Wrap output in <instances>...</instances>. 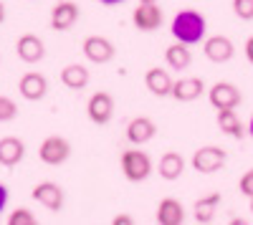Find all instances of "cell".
Wrapping results in <instances>:
<instances>
[{"label": "cell", "mask_w": 253, "mask_h": 225, "mask_svg": "<svg viewBox=\"0 0 253 225\" xmlns=\"http://www.w3.org/2000/svg\"><path fill=\"white\" fill-rule=\"evenodd\" d=\"M172 36L180 43H187V46H198L200 40H205V31H208V23L205 18L198 13V10H180L175 18H172Z\"/></svg>", "instance_id": "obj_1"}, {"label": "cell", "mask_w": 253, "mask_h": 225, "mask_svg": "<svg viewBox=\"0 0 253 225\" xmlns=\"http://www.w3.org/2000/svg\"><path fill=\"white\" fill-rule=\"evenodd\" d=\"M119 165H122V172L129 182H144L152 175V159L142 150H126L119 159Z\"/></svg>", "instance_id": "obj_2"}, {"label": "cell", "mask_w": 253, "mask_h": 225, "mask_svg": "<svg viewBox=\"0 0 253 225\" xmlns=\"http://www.w3.org/2000/svg\"><path fill=\"white\" fill-rule=\"evenodd\" d=\"M38 157H41L43 165H51V167L63 165V162L71 157L69 139H63V137H46L43 142H41V147H38Z\"/></svg>", "instance_id": "obj_3"}, {"label": "cell", "mask_w": 253, "mask_h": 225, "mask_svg": "<svg viewBox=\"0 0 253 225\" xmlns=\"http://www.w3.org/2000/svg\"><path fill=\"white\" fill-rule=\"evenodd\" d=\"M225 162H228V154L223 147H213V145H208V147H200L195 154H193V167L203 175H213L218 170L225 167Z\"/></svg>", "instance_id": "obj_4"}, {"label": "cell", "mask_w": 253, "mask_h": 225, "mask_svg": "<svg viewBox=\"0 0 253 225\" xmlns=\"http://www.w3.org/2000/svg\"><path fill=\"white\" fill-rule=\"evenodd\" d=\"M132 23L142 33H155L157 28H162L165 15H162L157 3H139L134 8V13H132Z\"/></svg>", "instance_id": "obj_5"}, {"label": "cell", "mask_w": 253, "mask_h": 225, "mask_svg": "<svg viewBox=\"0 0 253 225\" xmlns=\"http://www.w3.org/2000/svg\"><path fill=\"white\" fill-rule=\"evenodd\" d=\"M86 114H89V119L94 121V124H99V127L109 124L112 116H114V99H112V94L109 91L91 94L89 104H86Z\"/></svg>", "instance_id": "obj_6"}, {"label": "cell", "mask_w": 253, "mask_h": 225, "mask_svg": "<svg viewBox=\"0 0 253 225\" xmlns=\"http://www.w3.org/2000/svg\"><path fill=\"white\" fill-rule=\"evenodd\" d=\"M84 56H86L91 64H109V61L114 58V43L109 38L104 36H86L84 38V46H81Z\"/></svg>", "instance_id": "obj_7"}, {"label": "cell", "mask_w": 253, "mask_h": 225, "mask_svg": "<svg viewBox=\"0 0 253 225\" xmlns=\"http://www.w3.org/2000/svg\"><path fill=\"white\" fill-rule=\"evenodd\" d=\"M208 99L215 109H236L243 101L238 86H233L230 81H218V84H213V89L208 91Z\"/></svg>", "instance_id": "obj_8"}, {"label": "cell", "mask_w": 253, "mask_h": 225, "mask_svg": "<svg viewBox=\"0 0 253 225\" xmlns=\"http://www.w3.org/2000/svg\"><path fill=\"white\" fill-rule=\"evenodd\" d=\"M31 197L38 202V205H43L46 210H51V213H58L63 208V190L51 180L38 182V185L33 188V192H31Z\"/></svg>", "instance_id": "obj_9"}, {"label": "cell", "mask_w": 253, "mask_h": 225, "mask_svg": "<svg viewBox=\"0 0 253 225\" xmlns=\"http://www.w3.org/2000/svg\"><path fill=\"white\" fill-rule=\"evenodd\" d=\"M18 91L26 101H41L46 94H48V81L43 74L38 71H28L23 78L18 81Z\"/></svg>", "instance_id": "obj_10"}, {"label": "cell", "mask_w": 253, "mask_h": 225, "mask_svg": "<svg viewBox=\"0 0 253 225\" xmlns=\"http://www.w3.org/2000/svg\"><path fill=\"white\" fill-rule=\"evenodd\" d=\"M15 51H18V58L26 61V64H38V61H43V56H46L43 40H41L36 33L20 36L18 43H15Z\"/></svg>", "instance_id": "obj_11"}, {"label": "cell", "mask_w": 253, "mask_h": 225, "mask_svg": "<svg viewBox=\"0 0 253 225\" xmlns=\"http://www.w3.org/2000/svg\"><path fill=\"white\" fill-rule=\"evenodd\" d=\"M203 51H205V58L208 61H213V64H225V61L233 58L236 46H233V40L225 38V36H213V38L205 40Z\"/></svg>", "instance_id": "obj_12"}, {"label": "cell", "mask_w": 253, "mask_h": 225, "mask_svg": "<svg viewBox=\"0 0 253 225\" xmlns=\"http://www.w3.org/2000/svg\"><path fill=\"white\" fill-rule=\"evenodd\" d=\"M79 20V5L71 3V0H61V3L53 5L51 10V28L53 31H69L74 23Z\"/></svg>", "instance_id": "obj_13"}, {"label": "cell", "mask_w": 253, "mask_h": 225, "mask_svg": "<svg viewBox=\"0 0 253 225\" xmlns=\"http://www.w3.org/2000/svg\"><path fill=\"white\" fill-rule=\"evenodd\" d=\"M157 134V127L150 116H134L129 124H126V139L132 142V145H147L152 137Z\"/></svg>", "instance_id": "obj_14"}, {"label": "cell", "mask_w": 253, "mask_h": 225, "mask_svg": "<svg viewBox=\"0 0 253 225\" xmlns=\"http://www.w3.org/2000/svg\"><path fill=\"white\" fill-rule=\"evenodd\" d=\"M26 157V145L18 137H3L0 139V165L3 167H15Z\"/></svg>", "instance_id": "obj_15"}, {"label": "cell", "mask_w": 253, "mask_h": 225, "mask_svg": "<svg viewBox=\"0 0 253 225\" xmlns=\"http://www.w3.org/2000/svg\"><path fill=\"white\" fill-rule=\"evenodd\" d=\"M203 91H205V84H203L200 76H185V78H180V81L172 84L170 96L177 99V101H195V99L203 96Z\"/></svg>", "instance_id": "obj_16"}, {"label": "cell", "mask_w": 253, "mask_h": 225, "mask_svg": "<svg viewBox=\"0 0 253 225\" xmlns=\"http://www.w3.org/2000/svg\"><path fill=\"white\" fill-rule=\"evenodd\" d=\"M172 76L167 74L165 69H150L144 74V86H147V91H152L155 96H170L172 94Z\"/></svg>", "instance_id": "obj_17"}, {"label": "cell", "mask_w": 253, "mask_h": 225, "mask_svg": "<svg viewBox=\"0 0 253 225\" xmlns=\"http://www.w3.org/2000/svg\"><path fill=\"white\" fill-rule=\"evenodd\" d=\"M185 220V208L175 197H165L157 205V223L160 225H182Z\"/></svg>", "instance_id": "obj_18"}, {"label": "cell", "mask_w": 253, "mask_h": 225, "mask_svg": "<svg viewBox=\"0 0 253 225\" xmlns=\"http://www.w3.org/2000/svg\"><path fill=\"white\" fill-rule=\"evenodd\" d=\"M220 200H223L220 192H210V195L195 200V205H193V218H195L198 223H203V225L213 223V220H215V210H218V205H220Z\"/></svg>", "instance_id": "obj_19"}, {"label": "cell", "mask_w": 253, "mask_h": 225, "mask_svg": "<svg viewBox=\"0 0 253 225\" xmlns=\"http://www.w3.org/2000/svg\"><path fill=\"white\" fill-rule=\"evenodd\" d=\"M61 84L71 89V91H81V89H86L89 86V71L86 66H81V64H71L61 71Z\"/></svg>", "instance_id": "obj_20"}, {"label": "cell", "mask_w": 253, "mask_h": 225, "mask_svg": "<svg viewBox=\"0 0 253 225\" xmlns=\"http://www.w3.org/2000/svg\"><path fill=\"white\" fill-rule=\"evenodd\" d=\"M157 172L162 180H177L182 172H185V159L180 152H165L162 159H160V165H157Z\"/></svg>", "instance_id": "obj_21"}, {"label": "cell", "mask_w": 253, "mask_h": 225, "mask_svg": "<svg viewBox=\"0 0 253 225\" xmlns=\"http://www.w3.org/2000/svg\"><path fill=\"white\" fill-rule=\"evenodd\" d=\"M193 46H187V43H172V46H167L165 51V61H167V66H172L175 71H185L190 66V61H193V51H190Z\"/></svg>", "instance_id": "obj_22"}, {"label": "cell", "mask_w": 253, "mask_h": 225, "mask_svg": "<svg viewBox=\"0 0 253 225\" xmlns=\"http://www.w3.org/2000/svg\"><path fill=\"white\" fill-rule=\"evenodd\" d=\"M218 127L223 134L233 137V139H243V121L238 119L236 109H218Z\"/></svg>", "instance_id": "obj_23"}, {"label": "cell", "mask_w": 253, "mask_h": 225, "mask_svg": "<svg viewBox=\"0 0 253 225\" xmlns=\"http://www.w3.org/2000/svg\"><path fill=\"white\" fill-rule=\"evenodd\" d=\"M8 223H10V225H36V215H33L28 208H18V210L10 213Z\"/></svg>", "instance_id": "obj_24"}, {"label": "cell", "mask_w": 253, "mask_h": 225, "mask_svg": "<svg viewBox=\"0 0 253 225\" xmlns=\"http://www.w3.org/2000/svg\"><path fill=\"white\" fill-rule=\"evenodd\" d=\"M18 116V104L8 96H0V121H13Z\"/></svg>", "instance_id": "obj_25"}, {"label": "cell", "mask_w": 253, "mask_h": 225, "mask_svg": "<svg viewBox=\"0 0 253 225\" xmlns=\"http://www.w3.org/2000/svg\"><path fill=\"white\" fill-rule=\"evenodd\" d=\"M233 13L241 20H253V0H233Z\"/></svg>", "instance_id": "obj_26"}, {"label": "cell", "mask_w": 253, "mask_h": 225, "mask_svg": "<svg viewBox=\"0 0 253 225\" xmlns=\"http://www.w3.org/2000/svg\"><path fill=\"white\" fill-rule=\"evenodd\" d=\"M238 188H241V192H243L246 197H253V170H248V172L241 177Z\"/></svg>", "instance_id": "obj_27"}, {"label": "cell", "mask_w": 253, "mask_h": 225, "mask_svg": "<svg viewBox=\"0 0 253 225\" xmlns=\"http://www.w3.org/2000/svg\"><path fill=\"white\" fill-rule=\"evenodd\" d=\"M112 225H134V218L132 215H117L112 220Z\"/></svg>", "instance_id": "obj_28"}, {"label": "cell", "mask_w": 253, "mask_h": 225, "mask_svg": "<svg viewBox=\"0 0 253 225\" xmlns=\"http://www.w3.org/2000/svg\"><path fill=\"white\" fill-rule=\"evenodd\" d=\"M5 205H8V188L0 182V213L5 210Z\"/></svg>", "instance_id": "obj_29"}, {"label": "cell", "mask_w": 253, "mask_h": 225, "mask_svg": "<svg viewBox=\"0 0 253 225\" xmlns=\"http://www.w3.org/2000/svg\"><path fill=\"white\" fill-rule=\"evenodd\" d=\"M243 51H246V58H248V64L253 66V36H251V38L246 40V48H243Z\"/></svg>", "instance_id": "obj_30"}, {"label": "cell", "mask_w": 253, "mask_h": 225, "mask_svg": "<svg viewBox=\"0 0 253 225\" xmlns=\"http://www.w3.org/2000/svg\"><path fill=\"white\" fill-rule=\"evenodd\" d=\"M99 3H101V5H122L124 0H99Z\"/></svg>", "instance_id": "obj_31"}, {"label": "cell", "mask_w": 253, "mask_h": 225, "mask_svg": "<svg viewBox=\"0 0 253 225\" xmlns=\"http://www.w3.org/2000/svg\"><path fill=\"white\" fill-rule=\"evenodd\" d=\"M5 15H8V13H5V3H3V0H0V23H3V20H5Z\"/></svg>", "instance_id": "obj_32"}, {"label": "cell", "mask_w": 253, "mask_h": 225, "mask_svg": "<svg viewBox=\"0 0 253 225\" xmlns=\"http://www.w3.org/2000/svg\"><path fill=\"white\" fill-rule=\"evenodd\" d=\"M248 134L253 137V116H251V124H248Z\"/></svg>", "instance_id": "obj_33"}, {"label": "cell", "mask_w": 253, "mask_h": 225, "mask_svg": "<svg viewBox=\"0 0 253 225\" xmlns=\"http://www.w3.org/2000/svg\"><path fill=\"white\" fill-rule=\"evenodd\" d=\"M139 3H160V0H139Z\"/></svg>", "instance_id": "obj_34"}, {"label": "cell", "mask_w": 253, "mask_h": 225, "mask_svg": "<svg viewBox=\"0 0 253 225\" xmlns=\"http://www.w3.org/2000/svg\"><path fill=\"white\" fill-rule=\"evenodd\" d=\"M251 213H253V197H251Z\"/></svg>", "instance_id": "obj_35"}]
</instances>
